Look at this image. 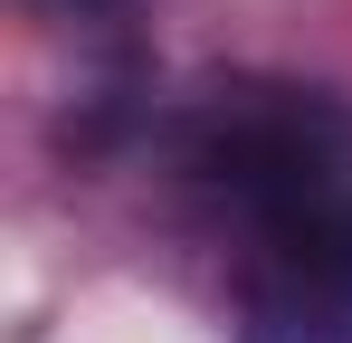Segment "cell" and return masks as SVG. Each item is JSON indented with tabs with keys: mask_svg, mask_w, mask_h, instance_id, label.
<instances>
[{
	"mask_svg": "<svg viewBox=\"0 0 352 343\" xmlns=\"http://www.w3.org/2000/svg\"><path fill=\"white\" fill-rule=\"evenodd\" d=\"M190 172L248 220L238 343H352V105L324 86H229L190 124Z\"/></svg>",
	"mask_w": 352,
	"mask_h": 343,
	"instance_id": "obj_1",
	"label": "cell"
},
{
	"mask_svg": "<svg viewBox=\"0 0 352 343\" xmlns=\"http://www.w3.org/2000/svg\"><path fill=\"white\" fill-rule=\"evenodd\" d=\"M38 10H67V19H105V10H133V0H38Z\"/></svg>",
	"mask_w": 352,
	"mask_h": 343,
	"instance_id": "obj_2",
	"label": "cell"
}]
</instances>
